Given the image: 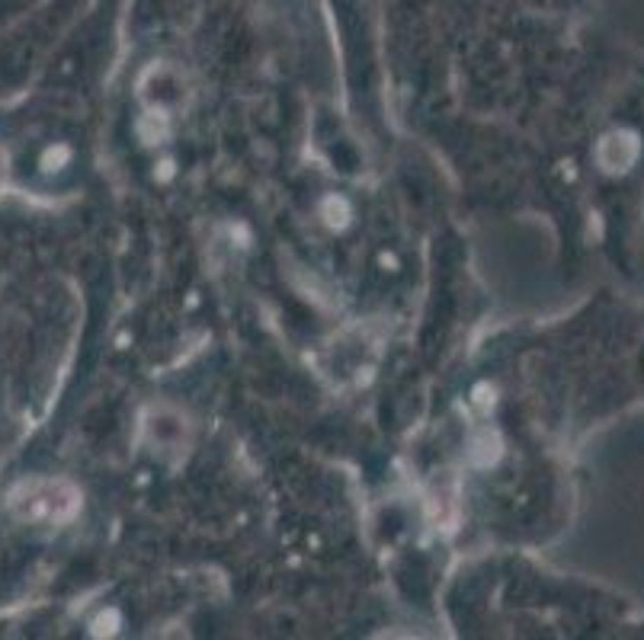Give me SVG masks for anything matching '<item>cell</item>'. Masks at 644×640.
Returning a JSON list of instances; mask_svg holds the SVG:
<instances>
[{
  "mask_svg": "<svg viewBox=\"0 0 644 640\" xmlns=\"http://www.w3.org/2000/svg\"><path fill=\"white\" fill-rule=\"evenodd\" d=\"M10 509L23 522L61 525V522L74 519V512L80 509V493L68 481L32 477V481H23L10 493Z\"/></svg>",
  "mask_w": 644,
  "mask_h": 640,
  "instance_id": "6da1fadb",
  "label": "cell"
},
{
  "mask_svg": "<svg viewBox=\"0 0 644 640\" xmlns=\"http://www.w3.org/2000/svg\"><path fill=\"white\" fill-rule=\"evenodd\" d=\"M635 154H638V144H635V135H629V131L609 135V138H603V144H599V164H603V170H609V173L629 170Z\"/></svg>",
  "mask_w": 644,
  "mask_h": 640,
  "instance_id": "7a4b0ae2",
  "label": "cell"
},
{
  "mask_svg": "<svg viewBox=\"0 0 644 640\" xmlns=\"http://www.w3.org/2000/svg\"><path fill=\"white\" fill-rule=\"evenodd\" d=\"M324 218L330 227H343L349 218V205L343 202V199H327L324 202Z\"/></svg>",
  "mask_w": 644,
  "mask_h": 640,
  "instance_id": "3957f363",
  "label": "cell"
}]
</instances>
